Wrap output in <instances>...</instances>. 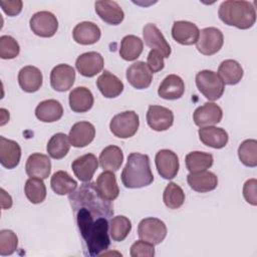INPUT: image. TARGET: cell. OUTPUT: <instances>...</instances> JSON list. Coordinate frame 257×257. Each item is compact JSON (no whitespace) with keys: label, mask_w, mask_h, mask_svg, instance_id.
Masks as SVG:
<instances>
[{"label":"cell","mask_w":257,"mask_h":257,"mask_svg":"<svg viewBox=\"0 0 257 257\" xmlns=\"http://www.w3.org/2000/svg\"><path fill=\"white\" fill-rule=\"evenodd\" d=\"M79 233L83 239L85 254L100 256L110 245L109 219L113 215L110 201L97 192L95 183L87 182L68 196Z\"/></svg>","instance_id":"6da1fadb"},{"label":"cell","mask_w":257,"mask_h":257,"mask_svg":"<svg viewBox=\"0 0 257 257\" xmlns=\"http://www.w3.org/2000/svg\"><path fill=\"white\" fill-rule=\"evenodd\" d=\"M120 177L123 186L128 189L151 185L154 181V175L151 170L149 156L140 153L130 154Z\"/></svg>","instance_id":"7a4b0ae2"},{"label":"cell","mask_w":257,"mask_h":257,"mask_svg":"<svg viewBox=\"0 0 257 257\" xmlns=\"http://www.w3.org/2000/svg\"><path fill=\"white\" fill-rule=\"evenodd\" d=\"M219 18L229 26L249 29L256 21V10L253 4L244 0H227L221 3Z\"/></svg>","instance_id":"3957f363"},{"label":"cell","mask_w":257,"mask_h":257,"mask_svg":"<svg viewBox=\"0 0 257 257\" xmlns=\"http://www.w3.org/2000/svg\"><path fill=\"white\" fill-rule=\"evenodd\" d=\"M196 85L199 91L211 101L219 99L225 90V84L218 73L209 69L197 73Z\"/></svg>","instance_id":"277c9868"},{"label":"cell","mask_w":257,"mask_h":257,"mask_svg":"<svg viewBox=\"0 0 257 257\" xmlns=\"http://www.w3.org/2000/svg\"><path fill=\"white\" fill-rule=\"evenodd\" d=\"M139 115L134 110H126L115 114L110 122L109 130L119 139H128L136 135L139 130Z\"/></svg>","instance_id":"5b68a950"},{"label":"cell","mask_w":257,"mask_h":257,"mask_svg":"<svg viewBox=\"0 0 257 257\" xmlns=\"http://www.w3.org/2000/svg\"><path fill=\"white\" fill-rule=\"evenodd\" d=\"M138 235L140 239L158 245L166 238L167 227L166 224L158 218H145L139 223Z\"/></svg>","instance_id":"8992f818"},{"label":"cell","mask_w":257,"mask_h":257,"mask_svg":"<svg viewBox=\"0 0 257 257\" xmlns=\"http://www.w3.org/2000/svg\"><path fill=\"white\" fill-rule=\"evenodd\" d=\"M223 44L224 36L222 31L216 27H206L200 31L196 47L204 55H213L222 48Z\"/></svg>","instance_id":"52a82bcc"},{"label":"cell","mask_w":257,"mask_h":257,"mask_svg":"<svg viewBox=\"0 0 257 257\" xmlns=\"http://www.w3.org/2000/svg\"><path fill=\"white\" fill-rule=\"evenodd\" d=\"M32 32L40 37H52L58 29L56 16L49 11H39L32 15L29 21Z\"/></svg>","instance_id":"ba28073f"},{"label":"cell","mask_w":257,"mask_h":257,"mask_svg":"<svg viewBox=\"0 0 257 257\" xmlns=\"http://www.w3.org/2000/svg\"><path fill=\"white\" fill-rule=\"evenodd\" d=\"M155 163L159 175L166 180L174 179L179 172V158L171 150H160L156 154Z\"/></svg>","instance_id":"9c48e42d"},{"label":"cell","mask_w":257,"mask_h":257,"mask_svg":"<svg viewBox=\"0 0 257 257\" xmlns=\"http://www.w3.org/2000/svg\"><path fill=\"white\" fill-rule=\"evenodd\" d=\"M147 122L156 132L169 130L174 122V113L162 105H150L147 111Z\"/></svg>","instance_id":"30bf717a"},{"label":"cell","mask_w":257,"mask_h":257,"mask_svg":"<svg viewBox=\"0 0 257 257\" xmlns=\"http://www.w3.org/2000/svg\"><path fill=\"white\" fill-rule=\"evenodd\" d=\"M104 60L100 53L89 51L80 54L75 61L77 71L85 77H92L103 69Z\"/></svg>","instance_id":"8fae6325"},{"label":"cell","mask_w":257,"mask_h":257,"mask_svg":"<svg viewBox=\"0 0 257 257\" xmlns=\"http://www.w3.org/2000/svg\"><path fill=\"white\" fill-rule=\"evenodd\" d=\"M74 80L75 70L68 64H58L50 72V85L56 91H67L73 85Z\"/></svg>","instance_id":"7c38bea8"},{"label":"cell","mask_w":257,"mask_h":257,"mask_svg":"<svg viewBox=\"0 0 257 257\" xmlns=\"http://www.w3.org/2000/svg\"><path fill=\"white\" fill-rule=\"evenodd\" d=\"M222 116V108L217 103L210 101L197 107L193 113L194 122L200 127L214 125L221 121Z\"/></svg>","instance_id":"4fadbf2b"},{"label":"cell","mask_w":257,"mask_h":257,"mask_svg":"<svg viewBox=\"0 0 257 257\" xmlns=\"http://www.w3.org/2000/svg\"><path fill=\"white\" fill-rule=\"evenodd\" d=\"M126 79L128 83L137 89L149 87L153 80V73L144 61H137L126 69Z\"/></svg>","instance_id":"5bb4252c"},{"label":"cell","mask_w":257,"mask_h":257,"mask_svg":"<svg viewBox=\"0 0 257 257\" xmlns=\"http://www.w3.org/2000/svg\"><path fill=\"white\" fill-rule=\"evenodd\" d=\"M143 36L146 45L152 49L160 51L164 58H168L171 55V46L156 24H146L143 29Z\"/></svg>","instance_id":"9a60e30c"},{"label":"cell","mask_w":257,"mask_h":257,"mask_svg":"<svg viewBox=\"0 0 257 257\" xmlns=\"http://www.w3.org/2000/svg\"><path fill=\"white\" fill-rule=\"evenodd\" d=\"M200 30L196 24L190 21H175L172 27V36L175 41L182 45H192L197 43Z\"/></svg>","instance_id":"2e32d148"},{"label":"cell","mask_w":257,"mask_h":257,"mask_svg":"<svg viewBox=\"0 0 257 257\" xmlns=\"http://www.w3.org/2000/svg\"><path fill=\"white\" fill-rule=\"evenodd\" d=\"M98 167V160L93 154H85L76 158L72 164L71 169L77 179L83 183L90 182Z\"/></svg>","instance_id":"e0dca14e"},{"label":"cell","mask_w":257,"mask_h":257,"mask_svg":"<svg viewBox=\"0 0 257 257\" xmlns=\"http://www.w3.org/2000/svg\"><path fill=\"white\" fill-rule=\"evenodd\" d=\"M25 172L30 178L47 179L51 172L50 159L40 153L30 155L25 164Z\"/></svg>","instance_id":"ac0fdd59"},{"label":"cell","mask_w":257,"mask_h":257,"mask_svg":"<svg viewBox=\"0 0 257 257\" xmlns=\"http://www.w3.org/2000/svg\"><path fill=\"white\" fill-rule=\"evenodd\" d=\"M68 137L73 147L84 148L93 141L95 127L89 121H78L71 126Z\"/></svg>","instance_id":"d6986e66"},{"label":"cell","mask_w":257,"mask_h":257,"mask_svg":"<svg viewBox=\"0 0 257 257\" xmlns=\"http://www.w3.org/2000/svg\"><path fill=\"white\" fill-rule=\"evenodd\" d=\"M187 182L191 189L199 193H207L213 191L218 186L217 176L210 171L192 172L187 176Z\"/></svg>","instance_id":"ffe728a7"},{"label":"cell","mask_w":257,"mask_h":257,"mask_svg":"<svg viewBox=\"0 0 257 257\" xmlns=\"http://www.w3.org/2000/svg\"><path fill=\"white\" fill-rule=\"evenodd\" d=\"M94 7L99 18L107 24L118 25L124 18L123 10L115 1H96Z\"/></svg>","instance_id":"44dd1931"},{"label":"cell","mask_w":257,"mask_h":257,"mask_svg":"<svg viewBox=\"0 0 257 257\" xmlns=\"http://www.w3.org/2000/svg\"><path fill=\"white\" fill-rule=\"evenodd\" d=\"M72 36L76 43L81 45H91L96 43L101 36L99 27L90 21H83L75 25Z\"/></svg>","instance_id":"7402d4cb"},{"label":"cell","mask_w":257,"mask_h":257,"mask_svg":"<svg viewBox=\"0 0 257 257\" xmlns=\"http://www.w3.org/2000/svg\"><path fill=\"white\" fill-rule=\"evenodd\" d=\"M185 92L184 80L177 74H169L161 82L158 94L164 99L175 100L183 96Z\"/></svg>","instance_id":"603a6c76"},{"label":"cell","mask_w":257,"mask_h":257,"mask_svg":"<svg viewBox=\"0 0 257 257\" xmlns=\"http://www.w3.org/2000/svg\"><path fill=\"white\" fill-rule=\"evenodd\" d=\"M21 158L20 146L12 140L0 137V163L6 169H14Z\"/></svg>","instance_id":"cb8c5ba5"},{"label":"cell","mask_w":257,"mask_h":257,"mask_svg":"<svg viewBox=\"0 0 257 257\" xmlns=\"http://www.w3.org/2000/svg\"><path fill=\"white\" fill-rule=\"evenodd\" d=\"M42 72L35 66L27 65L18 72V83L25 92H35L42 85Z\"/></svg>","instance_id":"d4e9b609"},{"label":"cell","mask_w":257,"mask_h":257,"mask_svg":"<svg viewBox=\"0 0 257 257\" xmlns=\"http://www.w3.org/2000/svg\"><path fill=\"white\" fill-rule=\"evenodd\" d=\"M69 106L74 112L88 111L94 102L92 92L85 86H77L73 88L68 96Z\"/></svg>","instance_id":"484cf974"},{"label":"cell","mask_w":257,"mask_h":257,"mask_svg":"<svg viewBox=\"0 0 257 257\" xmlns=\"http://www.w3.org/2000/svg\"><path fill=\"white\" fill-rule=\"evenodd\" d=\"M198 134L200 141L213 149H222L226 147L229 140V136L224 128L214 125L200 127Z\"/></svg>","instance_id":"4316f807"},{"label":"cell","mask_w":257,"mask_h":257,"mask_svg":"<svg viewBox=\"0 0 257 257\" xmlns=\"http://www.w3.org/2000/svg\"><path fill=\"white\" fill-rule=\"evenodd\" d=\"M96 86L106 98L118 96L123 90L122 81L108 70H104L96 79Z\"/></svg>","instance_id":"83f0119b"},{"label":"cell","mask_w":257,"mask_h":257,"mask_svg":"<svg viewBox=\"0 0 257 257\" xmlns=\"http://www.w3.org/2000/svg\"><path fill=\"white\" fill-rule=\"evenodd\" d=\"M95 187L98 194L106 201H113L119 195L115 176L110 171H104L96 179Z\"/></svg>","instance_id":"f1b7e54d"},{"label":"cell","mask_w":257,"mask_h":257,"mask_svg":"<svg viewBox=\"0 0 257 257\" xmlns=\"http://www.w3.org/2000/svg\"><path fill=\"white\" fill-rule=\"evenodd\" d=\"M63 114V107L56 99H45L38 103L35 108L36 117L43 122L59 120Z\"/></svg>","instance_id":"f546056e"},{"label":"cell","mask_w":257,"mask_h":257,"mask_svg":"<svg viewBox=\"0 0 257 257\" xmlns=\"http://www.w3.org/2000/svg\"><path fill=\"white\" fill-rule=\"evenodd\" d=\"M244 74L241 64L234 59H226L218 67V75L224 84L235 85L240 82Z\"/></svg>","instance_id":"4dcf8cb0"},{"label":"cell","mask_w":257,"mask_h":257,"mask_svg":"<svg viewBox=\"0 0 257 257\" xmlns=\"http://www.w3.org/2000/svg\"><path fill=\"white\" fill-rule=\"evenodd\" d=\"M123 161V153L120 148L110 145L105 147L99 155V165L104 171H117Z\"/></svg>","instance_id":"1f68e13d"},{"label":"cell","mask_w":257,"mask_h":257,"mask_svg":"<svg viewBox=\"0 0 257 257\" xmlns=\"http://www.w3.org/2000/svg\"><path fill=\"white\" fill-rule=\"evenodd\" d=\"M144 49L143 40L136 35H126L121 39L119 55L126 61H134L140 57Z\"/></svg>","instance_id":"d6a6232c"},{"label":"cell","mask_w":257,"mask_h":257,"mask_svg":"<svg viewBox=\"0 0 257 257\" xmlns=\"http://www.w3.org/2000/svg\"><path fill=\"white\" fill-rule=\"evenodd\" d=\"M50 186L54 193L63 196L70 194L77 188V182L65 171L55 172L50 180Z\"/></svg>","instance_id":"836d02e7"},{"label":"cell","mask_w":257,"mask_h":257,"mask_svg":"<svg viewBox=\"0 0 257 257\" xmlns=\"http://www.w3.org/2000/svg\"><path fill=\"white\" fill-rule=\"evenodd\" d=\"M69 137L63 133H57L53 135L47 143L46 151L48 155L55 160L64 158L70 149Z\"/></svg>","instance_id":"e575fe53"},{"label":"cell","mask_w":257,"mask_h":257,"mask_svg":"<svg viewBox=\"0 0 257 257\" xmlns=\"http://www.w3.org/2000/svg\"><path fill=\"white\" fill-rule=\"evenodd\" d=\"M186 167L190 173L192 172H199V171H205L212 167L214 158L212 154L195 151L189 153L186 158Z\"/></svg>","instance_id":"d590c367"},{"label":"cell","mask_w":257,"mask_h":257,"mask_svg":"<svg viewBox=\"0 0 257 257\" xmlns=\"http://www.w3.org/2000/svg\"><path fill=\"white\" fill-rule=\"evenodd\" d=\"M132 230V222L125 216H115L109 221V236L115 242L123 241Z\"/></svg>","instance_id":"8d00e7d4"},{"label":"cell","mask_w":257,"mask_h":257,"mask_svg":"<svg viewBox=\"0 0 257 257\" xmlns=\"http://www.w3.org/2000/svg\"><path fill=\"white\" fill-rule=\"evenodd\" d=\"M26 198L32 204H40L46 198V187L39 178H29L24 186Z\"/></svg>","instance_id":"74e56055"},{"label":"cell","mask_w":257,"mask_h":257,"mask_svg":"<svg viewBox=\"0 0 257 257\" xmlns=\"http://www.w3.org/2000/svg\"><path fill=\"white\" fill-rule=\"evenodd\" d=\"M163 201L169 209H179L185 202V193L179 185L171 182L164 190Z\"/></svg>","instance_id":"f35d334b"},{"label":"cell","mask_w":257,"mask_h":257,"mask_svg":"<svg viewBox=\"0 0 257 257\" xmlns=\"http://www.w3.org/2000/svg\"><path fill=\"white\" fill-rule=\"evenodd\" d=\"M238 157L243 165L254 168L257 166V141L246 140L238 148Z\"/></svg>","instance_id":"ab89813d"},{"label":"cell","mask_w":257,"mask_h":257,"mask_svg":"<svg viewBox=\"0 0 257 257\" xmlns=\"http://www.w3.org/2000/svg\"><path fill=\"white\" fill-rule=\"evenodd\" d=\"M18 246V237L12 231L3 229L0 231V255L8 256L13 254Z\"/></svg>","instance_id":"60d3db41"},{"label":"cell","mask_w":257,"mask_h":257,"mask_svg":"<svg viewBox=\"0 0 257 257\" xmlns=\"http://www.w3.org/2000/svg\"><path fill=\"white\" fill-rule=\"evenodd\" d=\"M20 46L18 42L9 35H2L0 37V57L2 59H13L18 56Z\"/></svg>","instance_id":"b9f144b4"},{"label":"cell","mask_w":257,"mask_h":257,"mask_svg":"<svg viewBox=\"0 0 257 257\" xmlns=\"http://www.w3.org/2000/svg\"><path fill=\"white\" fill-rule=\"evenodd\" d=\"M154 246V244L141 239L131 246L130 254L132 257H153L155 255Z\"/></svg>","instance_id":"7bdbcfd3"},{"label":"cell","mask_w":257,"mask_h":257,"mask_svg":"<svg viewBox=\"0 0 257 257\" xmlns=\"http://www.w3.org/2000/svg\"><path fill=\"white\" fill-rule=\"evenodd\" d=\"M147 65L150 68V70L152 71V73L161 71L165 66L164 56L162 55V53L160 51L152 49L149 52L148 57H147Z\"/></svg>","instance_id":"ee69618b"},{"label":"cell","mask_w":257,"mask_h":257,"mask_svg":"<svg viewBox=\"0 0 257 257\" xmlns=\"http://www.w3.org/2000/svg\"><path fill=\"white\" fill-rule=\"evenodd\" d=\"M257 181L256 179L247 180L243 186V196L247 203L252 206L257 205Z\"/></svg>","instance_id":"f6af8a7d"},{"label":"cell","mask_w":257,"mask_h":257,"mask_svg":"<svg viewBox=\"0 0 257 257\" xmlns=\"http://www.w3.org/2000/svg\"><path fill=\"white\" fill-rule=\"evenodd\" d=\"M0 6L8 16H15L21 12L23 2L21 0H2Z\"/></svg>","instance_id":"bcb514c9"},{"label":"cell","mask_w":257,"mask_h":257,"mask_svg":"<svg viewBox=\"0 0 257 257\" xmlns=\"http://www.w3.org/2000/svg\"><path fill=\"white\" fill-rule=\"evenodd\" d=\"M0 192H1V207H2V209L3 210L10 209L12 207L11 196L4 189H1Z\"/></svg>","instance_id":"7dc6e473"}]
</instances>
